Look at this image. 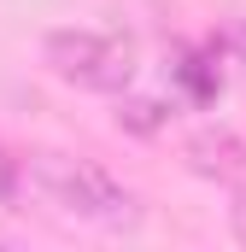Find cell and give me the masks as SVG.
I'll use <instances>...</instances> for the list:
<instances>
[{"label": "cell", "mask_w": 246, "mask_h": 252, "mask_svg": "<svg viewBox=\"0 0 246 252\" xmlns=\"http://www.w3.org/2000/svg\"><path fill=\"white\" fill-rule=\"evenodd\" d=\"M30 188L47 205H59L64 217H82L94 229H135L141 205L118 176H106L94 158H70V153H35L30 158Z\"/></svg>", "instance_id": "cell-1"}, {"label": "cell", "mask_w": 246, "mask_h": 252, "mask_svg": "<svg viewBox=\"0 0 246 252\" xmlns=\"http://www.w3.org/2000/svg\"><path fill=\"white\" fill-rule=\"evenodd\" d=\"M41 59L47 70L70 82V88H88V94H123L135 82V53L118 35H100V30H47L41 41Z\"/></svg>", "instance_id": "cell-2"}, {"label": "cell", "mask_w": 246, "mask_h": 252, "mask_svg": "<svg viewBox=\"0 0 246 252\" xmlns=\"http://www.w3.org/2000/svg\"><path fill=\"white\" fill-rule=\"evenodd\" d=\"M187 164H193L199 176L223 182V188H241L246 182V141L229 135V129H199V135L187 141Z\"/></svg>", "instance_id": "cell-3"}, {"label": "cell", "mask_w": 246, "mask_h": 252, "mask_svg": "<svg viewBox=\"0 0 246 252\" xmlns=\"http://www.w3.org/2000/svg\"><path fill=\"white\" fill-rule=\"evenodd\" d=\"M176 82H182V88L193 94V100H211V94L223 88V76H217L211 64L199 59V53H182V64H176Z\"/></svg>", "instance_id": "cell-4"}, {"label": "cell", "mask_w": 246, "mask_h": 252, "mask_svg": "<svg viewBox=\"0 0 246 252\" xmlns=\"http://www.w3.org/2000/svg\"><path fill=\"white\" fill-rule=\"evenodd\" d=\"M118 129L153 135V129H164V106L158 100H118Z\"/></svg>", "instance_id": "cell-5"}, {"label": "cell", "mask_w": 246, "mask_h": 252, "mask_svg": "<svg viewBox=\"0 0 246 252\" xmlns=\"http://www.w3.org/2000/svg\"><path fill=\"white\" fill-rule=\"evenodd\" d=\"M18 182H30V158H12V153H0V199H12Z\"/></svg>", "instance_id": "cell-6"}, {"label": "cell", "mask_w": 246, "mask_h": 252, "mask_svg": "<svg viewBox=\"0 0 246 252\" xmlns=\"http://www.w3.org/2000/svg\"><path fill=\"white\" fill-rule=\"evenodd\" d=\"M229 223H235V241H241V247H246V193H241V199H235V211H229Z\"/></svg>", "instance_id": "cell-7"}, {"label": "cell", "mask_w": 246, "mask_h": 252, "mask_svg": "<svg viewBox=\"0 0 246 252\" xmlns=\"http://www.w3.org/2000/svg\"><path fill=\"white\" fill-rule=\"evenodd\" d=\"M229 41H235V53H241V64H246V24L235 30V35H229Z\"/></svg>", "instance_id": "cell-8"}]
</instances>
